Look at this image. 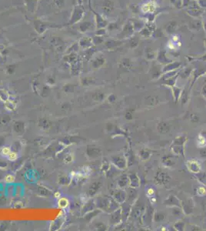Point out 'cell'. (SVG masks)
Returning <instances> with one entry per match:
<instances>
[{"mask_svg":"<svg viewBox=\"0 0 206 231\" xmlns=\"http://www.w3.org/2000/svg\"><path fill=\"white\" fill-rule=\"evenodd\" d=\"M185 8L188 14L193 19H199L204 13V8H201L195 0H191V3Z\"/></svg>","mask_w":206,"mask_h":231,"instance_id":"1","label":"cell"},{"mask_svg":"<svg viewBox=\"0 0 206 231\" xmlns=\"http://www.w3.org/2000/svg\"><path fill=\"white\" fill-rule=\"evenodd\" d=\"M135 32L132 24L130 20H128V22L125 23V24L122 28V32L118 34L117 37L119 40L125 39H130L132 36H134Z\"/></svg>","mask_w":206,"mask_h":231,"instance_id":"2","label":"cell"},{"mask_svg":"<svg viewBox=\"0 0 206 231\" xmlns=\"http://www.w3.org/2000/svg\"><path fill=\"white\" fill-rule=\"evenodd\" d=\"M156 29V26L154 23H147L145 27L142 28L140 31L139 32L140 36L144 37L145 39L151 38L153 34V32Z\"/></svg>","mask_w":206,"mask_h":231,"instance_id":"3","label":"cell"},{"mask_svg":"<svg viewBox=\"0 0 206 231\" xmlns=\"http://www.w3.org/2000/svg\"><path fill=\"white\" fill-rule=\"evenodd\" d=\"M157 8V5L154 1H149L144 3L142 5V6L140 7V10L142 13H145V14H148V13H155Z\"/></svg>","mask_w":206,"mask_h":231,"instance_id":"4","label":"cell"},{"mask_svg":"<svg viewBox=\"0 0 206 231\" xmlns=\"http://www.w3.org/2000/svg\"><path fill=\"white\" fill-rule=\"evenodd\" d=\"M177 29H178V23L174 20L169 21L165 24V31L169 35L174 34L176 32Z\"/></svg>","mask_w":206,"mask_h":231,"instance_id":"5","label":"cell"},{"mask_svg":"<svg viewBox=\"0 0 206 231\" xmlns=\"http://www.w3.org/2000/svg\"><path fill=\"white\" fill-rule=\"evenodd\" d=\"M135 32H139L146 25V22L142 19H130Z\"/></svg>","mask_w":206,"mask_h":231,"instance_id":"6","label":"cell"},{"mask_svg":"<svg viewBox=\"0 0 206 231\" xmlns=\"http://www.w3.org/2000/svg\"><path fill=\"white\" fill-rule=\"evenodd\" d=\"M102 9L105 13L109 14L111 13L115 9V4L111 0H105L103 2Z\"/></svg>","mask_w":206,"mask_h":231,"instance_id":"7","label":"cell"},{"mask_svg":"<svg viewBox=\"0 0 206 231\" xmlns=\"http://www.w3.org/2000/svg\"><path fill=\"white\" fill-rule=\"evenodd\" d=\"M188 28L192 31H199L202 28V21L199 19H195L188 23Z\"/></svg>","mask_w":206,"mask_h":231,"instance_id":"8","label":"cell"},{"mask_svg":"<svg viewBox=\"0 0 206 231\" xmlns=\"http://www.w3.org/2000/svg\"><path fill=\"white\" fill-rule=\"evenodd\" d=\"M105 46H107L109 49H114L118 46H122L123 42L122 40H108L105 42Z\"/></svg>","mask_w":206,"mask_h":231,"instance_id":"9","label":"cell"},{"mask_svg":"<svg viewBox=\"0 0 206 231\" xmlns=\"http://www.w3.org/2000/svg\"><path fill=\"white\" fill-rule=\"evenodd\" d=\"M139 42H140V38H139V36L134 35V36H132L129 39V47L131 49L136 48L137 46H139Z\"/></svg>","mask_w":206,"mask_h":231,"instance_id":"10","label":"cell"},{"mask_svg":"<svg viewBox=\"0 0 206 231\" xmlns=\"http://www.w3.org/2000/svg\"><path fill=\"white\" fill-rule=\"evenodd\" d=\"M69 204V201L68 200L67 198L65 197H60L58 200V205L60 208H66Z\"/></svg>","mask_w":206,"mask_h":231,"instance_id":"11","label":"cell"},{"mask_svg":"<svg viewBox=\"0 0 206 231\" xmlns=\"http://www.w3.org/2000/svg\"><path fill=\"white\" fill-rule=\"evenodd\" d=\"M163 36H164V32H163V31H162L161 29H159V28H156V30H155V31L153 32V34H152V36H151V37H153L154 39H158L162 38Z\"/></svg>","mask_w":206,"mask_h":231,"instance_id":"12","label":"cell"},{"mask_svg":"<svg viewBox=\"0 0 206 231\" xmlns=\"http://www.w3.org/2000/svg\"><path fill=\"white\" fill-rule=\"evenodd\" d=\"M169 2L177 9H181L183 8L182 0H169Z\"/></svg>","mask_w":206,"mask_h":231,"instance_id":"13","label":"cell"},{"mask_svg":"<svg viewBox=\"0 0 206 231\" xmlns=\"http://www.w3.org/2000/svg\"><path fill=\"white\" fill-rule=\"evenodd\" d=\"M157 12H155V13H148V14H145V18L147 19L148 23H154L155 21V19H156V15H157Z\"/></svg>","mask_w":206,"mask_h":231,"instance_id":"14","label":"cell"},{"mask_svg":"<svg viewBox=\"0 0 206 231\" xmlns=\"http://www.w3.org/2000/svg\"><path fill=\"white\" fill-rule=\"evenodd\" d=\"M158 59H159L161 62L167 61V60H168V59H167L166 55H165V53L164 51H160L159 53H158Z\"/></svg>","mask_w":206,"mask_h":231,"instance_id":"15","label":"cell"},{"mask_svg":"<svg viewBox=\"0 0 206 231\" xmlns=\"http://www.w3.org/2000/svg\"><path fill=\"white\" fill-rule=\"evenodd\" d=\"M91 26H92V23H82V25H81V30H82L83 32L86 31V30H88Z\"/></svg>","mask_w":206,"mask_h":231,"instance_id":"16","label":"cell"},{"mask_svg":"<svg viewBox=\"0 0 206 231\" xmlns=\"http://www.w3.org/2000/svg\"><path fill=\"white\" fill-rule=\"evenodd\" d=\"M15 180V177H13V175H7L5 177V182L7 183H13V181Z\"/></svg>","mask_w":206,"mask_h":231,"instance_id":"17","label":"cell"},{"mask_svg":"<svg viewBox=\"0 0 206 231\" xmlns=\"http://www.w3.org/2000/svg\"><path fill=\"white\" fill-rule=\"evenodd\" d=\"M118 27V23H109V25H108V28H109V30H117Z\"/></svg>","mask_w":206,"mask_h":231,"instance_id":"18","label":"cell"},{"mask_svg":"<svg viewBox=\"0 0 206 231\" xmlns=\"http://www.w3.org/2000/svg\"><path fill=\"white\" fill-rule=\"evenodd\" d=\"M8 156L9 160H11V161H15V160L17 159V157H18L17 154L16 153H15V152H11Z\"/></svg>","mask_w":206,"mask_h":231,"instance_id":"19","label":"cell"},{"mask_svg":"<svg viewBox=\"0 0 206 231\" xmlns=\"http://www.w3.org/2000/svg\"><path fill=\"white\" fill-rule=\"evenodd\" d=\"M11 153V149L9 147H3L2 149V154L3 156H8Z\"/></svg>","mask_w":206,"mask_h":231,"instance_id":"20","label":"cell"},{"mask_svg":"<svg viewBox=\"0 0 206 231\" xmlns=\"http://www.w3.org/2000/svg\"><path fill=\"white\" fill-rule=\"evenodd\" d=\"M198 6L202 8H206V0H197Z\"/></svg>","mask_w":206,"mask_h":231,"instance_id":"21","label":"cell"},{"mask_svg":"<svg viewBox=\"0 0 206 231\" xmlns=\"http://www.w3.org/2000/svg\"><path fill=\"white\" fill-rule=\"evenodd\" d=\"M146 56H147L149 59H153V58L156 57V53L153 52L152 50L148 51L147 53H146Z\"/></svg>","mask_w":206,"mask_h":231,"instance_id":"22","label":"cell"},{"mask_svg":"<svg viewBox=\"0 0 206 231\" xmlns=\"http://www.w3.org/2000/svg\"><path fill=\"white\" fill-rule=\"evenodd\" d=\"M94 42H95V43L100 44V43H102L103 42V39L101 38V36H96L95 39H94Z\"/></svg>","mask_w":206,"mask_h":231,"instance_id":"23","label":"cell"},{"mask_svg":"<svg viewBox=\"0 0 206 231\" xmlns=\"http://www.w3.org/2000/svg\"><path fill=\"white\" fill-rule=\"evenodd\" d=\"M191 0H182L183 3V8H186L188 5L191 3Z\"/></svg>","mask_w":206,"mask_h":231,"instance_id":"24","label":"cell"},{"mask_svg":"<svg viewBox=\"0 0 206 231\" xmlns=\"http://www.w3.org/2000/svg\"><path fill=\"white\" fill-rule=\"evenodd\" d=\"M105 32H106V31H105V29H103V28H102V29H100V30H99V31L97 32V35L98 36H103L104 34H105Z\"/></svg>","mask_w":206,"mask_h":231,"instance_id":"25","label":"cell"},{"mask_svg":"<svg viewBox=\"0 0 206 231\" xmlns=\"http://www.w3.org/2000/svg\"><path fill=\"white\" fill-rule=\"evenodd\" d=\"M55 4L59 6H61L63 4V0H55Z\"/></svg>","mask_w":206,"mask_h":231,"instance_id":"26","label":"cell"},{"mask_svg":"<svg viewBox=\"0 0 206 231\" xmlns=\"http://www.w3.org/2000/svg\"><path fill=\"white\" fill-rule=\"evenodd\" d=\"M54 197L56 198V199H59V198L61 197V193H59V192H55L54 193Z\"/></svg>","mask_w":206,"mask_h":231,"instance_id":"27","label":"cell"},{"mask_svg":"<svg viewBox=\"0 0 206 231\" xmlns=\"http://www.w3.org/2000/svg\"><path fill=\"white\" fill-rule=\"evenodd\" d=\"M202 28H203L205 31L206 32V19L202 20Z\"/></svg>","mask_w":206,"mask_h":231,"instance_id":"28","label":"cell"},{"mask_svg":"<svg viewBox=\"0 0 206 231\" xmlns=\"http://www.w3.org/2000/svg\"><path fill=\"white\" fill-rule=\"evenodd\" d=\"M203 42H204V44H205V47H206V39H204V40H203Z\"/></svg>","mask_w":206,"mask_h":231,"instance_id":"29","label":"cell"},{"mask_svg":"<svg viewBox=\"0 0 206 231\" xmlns=\"http://www.w3.org/2000/svg\"><path fill=\"white\" fill-rule=\"evenodd\" d=\"M195 1H197V0H195Z\"/></svg>","mask_w":206,"mask_h":231,"instance_id":"30","label":"cell"}]
</instances>
